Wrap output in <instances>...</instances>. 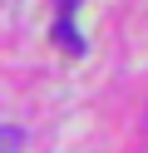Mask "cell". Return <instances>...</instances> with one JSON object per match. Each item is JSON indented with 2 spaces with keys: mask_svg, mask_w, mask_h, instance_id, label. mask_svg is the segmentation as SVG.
I'll use <instances>...</instances> for the list:
<instances>
[{
  "mask_svg": "<svg viewBox=\"0 0 148 153\" xmlns=\"http://www.w3.org/2000/svg\"><path fill=\"white\" fill-rule=\"evenodd\" d=\"M54 45H59L64 54H84V35L74 30V20H59V25H54Z\"/></svg>",
  "mask_w": 148,
  "mask_h": 153,
  "instance_id": "cell-1",
  "label": "cell"
},
{
  "mask_svg": "<svg viewBox=\"0 0 148 153\" xmlns=\"http://www.w3.org/2000/svg\"><path fill=\"white\" fill-rule=\"evenodd\" d=\"M0 153H25V133L15 123H0Z\"/></svg>",
  "mask_w": 148,
  "mask_h": 153,
  "instance_id": "cell-2",
  "label": "cell"
},
{
  "mask_svg": "<svg viewBox=\"0 0 148 153\" xmlns=\"http://www.w3.org/2000/svg\"><path fill=\"white\" fill-rule=\"evenodd\" d=\"M54 5H59V20H69V15H74V5H79V0H54Z\"/></svg>",
  "mask_w": 148,
  "mask_h": 153,
  "instance_id": "cell-3",
  "label": "cell"
}]
</instances>
